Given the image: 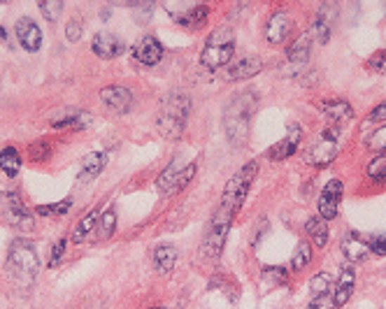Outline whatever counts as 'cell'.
Segmentation results:
<instances>
[{
	"label": "cell",
	"instance_id": "30",
	"mask_svg": "<svg viewBox=\"0 0 386 309\" xmlns=\"http://www.w3.org/2000/svg\"><path fill=\"white\" fill-rule=\"evenodd\" d=\"M98 223V212L94 209V212H89L82 221L77 223V228H75V232H72V242L75 244H82V239H84L89 232H91V228Z\"/></svg>",
	"mask_w": 386,
	"mask_h": 309
},
{
	"label": "cell",
	"instance_id": "33",
	"mask_svg": "<svg viewBox=\"0 0 386 309\" xmlns=\"http://www.w3.org/2000/svg\"><path fill=\"white\" fill-rule=\"evenodd\" d=\"M366 147L375 154H386V126L377 128V131H373L368 135Z\"/></svg>",
	"mask_w": 386,
	"mask_h": 309
},
{
	"label": "cell",
	"instance_id": "4",
	"mask_svg": "<svg viewBox=\"0 0 386 309\" xmlns=\"http://www.w3.org/2000/svg\"><path fill=\"white\" fill-rule=\"evenodd\" d=\"M342 147V131L337 126H326L307 142L305 147V163L312 168H323L335 161V156L340 154Z\"/></svg>",
	"mask_w": 386,
	"mask_h": 309
},
{
	"label": "cell",
	"instance_id": "3",
	"mask_svg": "<svg viewBox=\"0 0 386 309\" xmlns=\"http://www.w3.org/2000/svg\"><path fill=\"white\" fill-rule=\"evenodd\" d=\"M7 270L10 275L17 279L19 284L30 286L33 279L37 277V270H40V261H37V251L30 239H14L10 244V251H7Z\"/></svg>",
	"mask_w": 386,
	"mask_h": 309
},
{
	"label": "cell",
	"instance_id": "27",
	"mask_svg": "<svg viewBox=\"0 0 386 309\" xmlns=\"http://www.w3.org/2000/svg\"><path fill=\"white\" fill-rule=\"evenodd\" d=\"M0 168L7 177H17L19 170H21V156L14 147H5L0 152Z\"/></svg>",
	"mask_w": 386,
	"mask_h": 309
},
{
	"label": "cell",
	"instance_id": "45",
	"mask_svg": "<svg viewBox=\"0 0 386 309\" xmlns=\"http://www.w3.org/2000/svg\"><path fill=\"white\" fill-rule=\"evenodd\" d=\"M3 37H5V28H0V40H3Z\"/></svg>",
	"mask_w": 386,
	"mask_h": 309
},
{
	"label": "cell",
	"instance_id": "44",
	"mask_svg": "<svg viewBox=\"0 0 386 309\" xmlns=\"http://www.w3.org/2000/svg\"><path fill=\"white\" fill-rule=\"evenodd\" d=\"M375 182H380V184H386V168H384V172H382V175L375 179Z\"/></svg>",
	"mask_w": 386,
	"mask_h": 309
},
{
	"label": "cell",
	"instance_id": "1",
	"mask_svg": "<svg viewBox=\"0 0 386 309\" xmlns=\"http://www.w3.org/2000/svg\"><path fill=\"white\" fill-rule=\"evenodd\" d=\"M259 107V98L254 91H242L226 105L224 110V131L231 145L242 147L249 138V126H252L254 112Z\"/></svg>",
	"mask_w": 386,
	"mask_h": 309
},
{
	"label": "cell",
	"instance_id": "10",
	"mask_svg": "<svg viewBox=\"0 0 386 309\" xmlns=\"http://www.w3.org/2000/svg\"><path fill=\"white\" fill-rule=\"evenodd\" d=\"M342 193H345V184L340 182V179H330V182L323 186V191L319 195V216L323 221H330V218L337 216Z\"/></svg>",
	"mask_w": 386,
	"mask_h": 309
},
{
	"label": "cell",
	"instance_id": "26",
	"mask_svg": "<svg viewBox=\"0 0 386 309\" xmlns=\"http://www.w3.org/2000/svg\"><path fill=\"white\" fill-rule=\"evenodd\" d=\"M210 17V10L205 5H198V7H188L184 14H179L175 19L179 26H186V28H200L202 24L207 21Z\"/></svg>",
	"mask_w": 386,
	"mask_h": 309
},
{
	"label": "cell",
	"instance_id": "6",
	"mask_svg": "<svg viewBox=\"0 0 386 309\" xmlns=\"http://www.w3.org/2000/svg\"><path fill=\"white\" fill-rule=\"evenodd\" d=\"M233 54H236V37H233L231 28L224 26L210 35L205 49L200 54V63L210 67V70H217V67L231 65Z\"/></svg>",
	"mask_w": 386,
	"mask_h": 309
},
{
	"label": "cell",
	"instance_id": "38",
	"mask_svg": "<svg viewBox=\"0 0 386 309\" xmlns=\"http://www.w3.org/2000/svg\"><path fill=\"white\" fill-rule=\"evenodd\" d=\"M82 33H84V24H82L79 19H70L65 24V35H67V40L70 42H77L82 37Z\"/></svg>",
	"mask_w": 386,
	"mask_h": 309
},
{
	"label": "cell",
	"instance_id": "32",
	"mask_svg": "<svg viewBox=\"0 0 386 309\" xmlns=\"http://www.w3.org/2000/svg\"><path fill=\"white\" fill-rule=\"evenodd\" d=\"M37 10L44 14V19H47L49 24H54V21H58L60 14H63V3H60V0H40Z\"/></svg>",
	"mask_w": 386,
	"mask_h": 309
},
{
	"label": "cell",
	"instance_id": "31",
	"mask_svg": "<svg viewBox=\"0 0 386 309\" xmlns=\"http://www.w3.org/2000/svg\"><path fill=\"white\" fill-rule=\"evenodd\" d=\"M333 289V279L328 272H319L312 277V282H309V291H312L314 298H321V296H328V291Z\"/></svg>",
	"mask_w": 386,
	"mask_h": 309
},
{
	"label": "cell",
	"instance_id": "19",
	"mask_svg": "<svg viewBox=\"0 0 386 309\" xmlns=\"http://www.w3.org/2000/svg\"><path fill=\"white\" fill-rule=\"evenodd\" d=\"M342 254H345V258L349 261V263H363V261H368V256H370V246L368 242L363 239L359 232H349L345 239H342Z\"/></svg>",
	"mask_w": 386,
	"mask_h": 309
},
{
	"label": "cell",
	"instance_id": "39",
	"mask_svg": "<svg viewBox=\"0 0 386 309\" xmlns=\"http://www.w3.org/2000/svg\"><path fill=\"white\" fill-rule=\"evenodd\" d=\"M370 254L375 256H386V235H373L368 239Z\"/></svg>",
	"mask_w": 386,
	"mask_h": 309
},
{
	"label": "cell",
	"instance_id": "20",
	"mask_svg": "<svg viewBox=\"0 0 386 309\" xmlns=\"http://www.w3.org/2000/svg\"><path fill=\"white\" fill-rule=\"evenodd\" d=\"M91 121H94V119L82 110H58L56 114L49 119V124L54 128H86L91 126Z\"/></svg>",
	"mask_w": 386,
	"mask_h": 309
},
{
	"label": "cell",
	"instance_id": "7",
	"mask_svg": "<svg viewBox=\"0 0 386 309\" xmlns=\"http://www.w3.org/2000/svg\"><path fill=\"white\" fill-rule=\"evenodd\" d=\"M236 214L229 212V209L219 207L214 216L210 221V228L205 232V239H202V246H200V254L205 261H219V256L224 251V244H226V237H229V230H231V223Z\"/></svg>",
	"mask_w": 386,
	"mask_h": 309
},
{
	"label": "cell",
	"instance_id": "46",
	"mask_svg": "<svg viewBox=\"0 0 386 309\" xmlns=\"http://www.w3.org/2000/svg\"><path fill=\"white\" fill-rule=\"evenodd\" d=\"M154 309H165V307H154Z\"/></svg>",
	"mask_w": 386,
	"mask_h": 309
},
{
	"label": "cell",
	"instance_id": "24",
	"mask_svg": "<svg viewBox=\"0 0 386 309\" xmlns=\"http://www.w3.org/2000/svg\"><path fill=\"white\" fill-rule=\"evenodd\" d=\"M177 258H179V254H177L175 246H172V244H161V246H156V251H154V268L161 275H168V272L175 270Z\"/></svg>",
	"mask_w": 386,
	"mask_h": 309
},
{
	"label": "cell",
	"instance_id": "35",
	"mask_svg": "<svg viewBox=\"0 0 386 309\" xmlns=\"http://www.w3.org/2000/svg\"><path fill=\"white\" fill-rule=\"evenodd\" d=\"M312 37H316L321 44H328L330 40V24H328V19L323 17V14H319V17L314 19V26H312V33H309Z\"/></svg>",
	"mask_w": 386,
	"mask_h": 309
},
{
	"label": "cell",
	"instance_id": "8",
	"mask_svg": "<svg viewBox=\"0 0 386 309\" xmlns=\"http://www.w3.org/2000/svg\"><path fill=\"white\" fill-rule=\"evenodd\" d=\"M195 177V163H186L181 165L179 158H175L168 168H165L161 175H158V191L163 195H172V193H179L181 188H186L191 184V179Z\"/></svg>",
	"mask_w": 386,
	"mask_h": 309
},
{
	"label": "cell",
	"instance_id": "11",
	"mask_svg": "<svg viewBox=\"0 0 386 309\" xmlns=\"http://www.w3.org/2000/svg\"><path fill=\"white\" fill-rule=\"evenodd\" d=\"M263 70V61L259 56H242L238 61H231V65H226L224 79L226 81H242V79H252Z\"/></svg>",
	"mask_w": 386,
	"mask_h": 309
},
{
	"label": "cell",
	"instance_id": "5",
	"mask_svg": "<svg viewBox=\"0 0 386 309\" xmlns=\"http://www.w3.org/2000/svg\"><path fill=\"white\" fill-rule=\"evenodd\" d=\"M256 172H259V163H256V161L242 165L236 175H233L229 182H226L224 195H221V205H219V207H224V209H229V212L238 214L240 207L245 205V200L249 195V188H252V184H254Z\"/></svg>",
	"mask_w": 386,
	"mask_h": 309
},
{
	"label": "cell",
	"instance_id": "40",
	"mask_svg": "<svg viewBox=\"0 0 386 309\" xmlns=\"http://www.w3.org/2000/svg\"><path fill=\"white\" fill-rule=\"evenodd\" d=\"M263 277L272 279L275 284H286V279H289V275H286L284 268H268V270H263Z\"/></svg>",
	"mask_w": 386,
	"mask_h": 309
},
{
	"label": "cell",
	"instance_id": "41",
	"mask_svg": "<svg viewBox=\"0 0 386 309\" xmlns=\"http://www.w3.org/2000/svg\"><path fill=\"white\" fill-rule=\"evenodd\" d=\"M337 305L333 303L328 296H321V298H312V303L307 305V309H335Z\"/></svg>",
	"mask_w": 386,
	"mask_h": 309
},
{
	"label": "cell",
	"instance_id": "14",
	"mask_svg": "<svg viewBox=\"0 0 386 309\" xmlns=\"http://www.w3.org/2000/svg\"><path fill=\"white\" fill-rule=\"evenodd\" d=\"M14 33H17V40H19V44L26 51H30V54L40 51V47H42V31H40V26H37L33 19H28V17L19 19L17 26H14Z\"/></svg>",
	"mask_w": 386,
	"mask_h": 309
},
{
	"label": "cell",
	"instance_id": "12",
	"mask_svg": "<svg viewBox=\"0 0 386 309\" xmlns=\"http://www.w3.org/2000/svg\"><path fill=\"white\" fill-rule=\"evenodd\" d=\"M101 103L110 112H115V114H126V112L133 107V93H131V88L119 86V84L105 86L101 91Z\"/></svg>",
	"mask_w": 386,
	"mask_h": 309
},
{
	"label": "cell",
	"instance_id": "36",
	"mask_svg": "<svg viewBox=\"0 0 386 309\" xmlns=\"http://www.w3.org/2000/svg\"><path fill=\"white\" fill-rule=\"evenodd\" d=\"M65 249H67V239L60 237L54 242V249H51V258H49V268H58L60 261H63L65 256Z\"/></svg>",
	"mask_w": 386,
	"mask_h": 309
},
{
	"label": "cell",
	"instance_id": "34",
	"mask_svg": "<svg viewBox=\"0 0 386 309\" xmlns=\"http://www.w3.org/2000/svg\"><path fill=\"white\" fill-rule=\"evenodd\" d=\"M70 207H72V200L65 198L60 202H51V205H40V207H37V214H42V216H60V214L70 212Z\"/></svg>",
	"mask_w": 386,
	"mask_h": 309
},
{
	"label": "cell",
	"instance_id": "23",
	"mask_svg": "<svg viewBox=\"0 0 386 309\" xmlns=\"http://www.w3.org/2000/svg\"><path fill=\"white\" fill-rule=\"evenodd\" d=\"M309 54H312V35L309 33L296 37V40L291 42V47L286 49L289 63H298V65H305L309 61Z\"/></svg>",
	"mask_w": 386,
	"mask_h": 309
},
{
	"label": "cell",
	"instance_id": "2",
	"mask_svg": "<svg viewBox=\"0 0 386 309\" xmlns=\"http://www.w3.org/2000/svg\"><path fill=\"white\" fill-rule=\"evenodd\" d=\"M188 114H191V98H188V93L184 91L168 93L156 119L158 133H161L165 140H179L181 135H184Z\"/></svg>",
	"mask_w": 386,
	"mask_h": 309
},
{
	"label": "cell",
	"instance_id": "13",
	"mask_svg": "<svg viewBox=\"0 0 386 309\" xmlns=\"http://www.w3.org/2000/svg\"><path fill=\"white\" fill-rule=\"evenodd\" d=\"M300 142H302V128H300V124L293 121V124H289V128H286L284 138L270 149V158H272V161H284V158H289V156L296 154V149L300 147Z\"/></svg>",
	"mask_w": 386,
	"mask_h": 309
},
{
	"label": "cell",
	"instance_id": "21",
	"mask_svg": "<svg viewBox=\"0 0 386 309\" xmlns=\"http://www.w3.org/2000/svg\"><path fill=\"white\" fill-rule=\"evenodd\" d=\"M354 284H356V272H354L352 265H345L340 270V277H337V284H335V298H333V303L337 307L340 305H347L354 293Z\"/></svg>",
	"mask_w": 386,
	"mask_h": 309
},
{
	"label": "cell",
	"instance_id": "22",
	"mask_svg": "<svg viewBox=\"0 0 386 309\" xmlns=\"http://www.w3.org/2000/svg\"><path fill=\"white\" fill-rule=\"evenodd\" d=\"M108 165V154L105 152H91L82 158V172H79V182H91L96 179Z\"/></svg>",
	"mask_w": 386,
	"mask_h": 309
},
{
	"label": "cell",
	"instance_id": "17",
	"mask_svg": "<svg viewBox=\"0 0 386 309\" xmlns=\"http://www.w3.org/2000/svg\"><path fill=\"white\" fill-rule=\"evenodd\" d=\"M91 49H94L96 56L110 61V58H117L124 51V42L112 33H96L94 40H91Z\"/></svg>",
	"mask_w": 386,
	"mask_h": 309
},
{
	"label": "cell",
	"instance_id": "15",
	"mask_svg": "<svg viewBox=\"0 0 386 309\" xmlns=\"http://www.w3.org/2000/svg\"><path fill=\"white\" fill-rule=\"evenodd\" d=\"M293 33V19L286 12H275L266 26V40L270 44H282L291 37Z\"/></svg>",
	"mask_w": 386,
	"mask_h": 309
},
{
	"label": "cell",
	"instance_id": "16",
	"mask_svg": "<svg viewBox=\"0 0 386 309\" xmlns=\"http://www.w3.org/2000/svg\"><path fill=\"white\" fill-rule=\"evenodd\" d=\"M163 54H165L163 44H161V40H156L154 35H145L138 44H135V58H138V63L147 65V67L161 63Z\"/></svg>",
	"mask_w": 386,
	"mask_h": 309
},
{
	"label": "cell",
	"instance_id": "43",
	"mask_svg": "<svg viewBox=\"0 0 386 309\" xmlns=\"http://www.w3.org/2000/svg\"><path fill=\"white\" fill-rule=\"evenodd\" d=\"M368 121H373V124H377V121H386V103H382V105H377V107L370 112L368 114Z\"/></svg>",
	"mask_w": 386,
	"mask_h": 309
},
{
	"label": "cell",
	"instance_id": "29",
	"mask_svg": "<svg viewBox=\"0 0 386 309\" xmlns=\"http://www.w3.org/2000/svg\"><path fill=\"white\" fill-rule=\"evenodd\" d=\"M309 263H312V244L302 239V242L296 244V251L291 256V270L293 272H302Z\"/></svg>",
	"mask_w": 386,
	"mask_h": 309
},
{
	"label": "cell",
	"instance_id": "18",
	"mask_svg": "<svg viewBox=\"0 0 386 309\" xmlns=\"http://www.w3.org/2000/svg\"><path fill=\"white\" fill-rule=\"evenodd\" d=\"M321 112H323V117L328 119V124L337 126V128L354 119V110H352V105L347 100H326V103H321Z\"/></svg>",
	"mask_w": 386,
	"mask_h": 309
},
{
	"label": "cell",
	"instance_id": "37",
	"mask_svg": "<svg viewBox=\"0 0 386 309\" xmlns=\"http://www.w3.org/2000/svg\"><path fill=\"white\" fill-rule=\"evenodd\" d=\"M368 67H370V70H373V72L386 74V49H382V51H375V54L370 56Z\"/></svg>",
	"mask_w": 386,
	"mask_h": 309
},
{
	"label": "cell",
	"instance_id": "28",
	"mask_svg": "<svg viewBox=\"0 0 386 309\" xmlns=\"http://www.w3.org/2000/svg\"><path fill=\"white\" fill-rule=\"evenodd\" d=\"M115 230H117V212H115V207H110L101 214V218H98V239H101V242H108V239L115 235Z\"/></svg>",
	"mask_w": 386,
	"mask_h": 309
},
{
	"label": "cell",
	"instance_id": "42",
	"mask_svg": "<svg viewBox=\"0 0 386 309\" xmlns=\"http://www.w3.org/2000/svg\"><path fill=\"white\" fill-rule=\"evenodd\" d=\"M384 168H386V156L377 158V161H373V163L368 165V175L373 177V179H377L384 172Z\"/></svg>",
	"mask_w": 386,
	"mask_h": 309
},
{
	"label": "cell",
	"instance_id": "25",
	"mask_svg": "<svg viewBox=\"0 0 386 309\" xmlns=\"http://www.w3.org/2000/svg\"><path fill=\"white\" fill-rule=\"evenodd\" d=\"M305 230H307V235H309V239L319 246V249H323L328 244V237H330V230H328V223L323 221L321 216H312L307 221V225H305Z\"/></svg>",
	"mask_w": 386,
	"mask_h": 309
},
{
	"label": "cell",
	"instance_id": "9",
	"mask_svg": "<svg viewBox=\"0 0 386 309\" xmlns=\"http://www.w3.org/2000/svg\"><path fill=\"white\" fill-rule=\"evenodd\" d=\"M5 212H7V221L12 223V228H17L21 232H30V230H33L35 218L26 209V205L21 202V198H19L17 193H10L5 198Z\"/></svg>",
	"mask_w": 386,
	"mask_h": 309
}]
</instances>
